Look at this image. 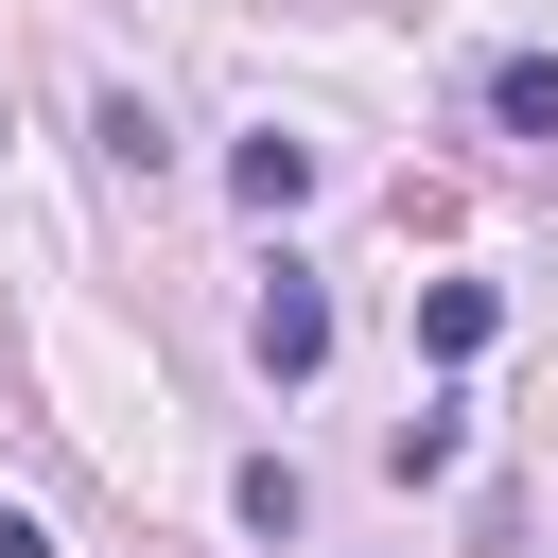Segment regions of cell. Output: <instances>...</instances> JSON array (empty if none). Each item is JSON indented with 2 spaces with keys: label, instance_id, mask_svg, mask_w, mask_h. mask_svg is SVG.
I'll return each instance as SVG.
<instances>
[{
  "label": "cell",
  "instance_id": "obj_1",
  "mask_svg": "<svg viewBox=\"0 0 558 558\" xmlns=\"http://www.w3.org/2000/svg\"><path fill=\"white\" fill-rule=\"evenodd\" d=\"M244 349H262V384H314V366H331V296L279 262V279H262V314H244Z\"/></svg>",
  "mask_w": 558,
  "mask_h": 558
},
{
  "label": "cell",
  "instance_id": "obj_2",
  "mask_svg": "<svg viewBox=\"0 0 558 558\" xmlns=\"http://www.w3.org/2000/svg\"><path fill=\"white\" fill-rule=\"evenodd\" d=\"M488 331H506V296H488V279H418V349H436V366H471Z\"/></svg>",
  "mask_w": 558,
  "mask_h": 558
},
{
  "label": "cell",
  "instance_id": "obj_3",
  "mask_svg": "<svg viewBox=\"0 0 558 558\" xmlns=\"http://www.w3.org/2000/svg\"><path fill=\"white\" fill-rule=\"evenodd\" d=\"M227 192H244V209H262V227H279V209H296V192H314V140H279V122H262V140H244V157H227Z\"/></svg>",
  "mask_w": 558,
  "mask_h": 558
},
{
  "label": "cell",
  "instance_id": "obj_4",
  "mask_svg": "<svg viewBox=\"0 0 558 558\" xmlns=\"http://www.w3.org/2000/svg\"><path fill=\"white\" fill-rule=\"evenodd\" d=\"M488 122H506V140H558V52H506V70H488Z\"/></svg>",
  "mask_w": 558,
  "mask_h": 558
},
{
  "label": "cell",
  "instance_id": "obj_5",
  "mask_svg": "<svg viewBox=\"0 0 558 558\" xmlns=\"http://www.w3.org/2000/svg\"><path fill=\"white\" fill-rule=\"evenodd\" d=\"M227 506H244L262 541H296V523H314V488H296V453H244V488H227Z\"/></svg>",
  "mask_w": 558,
  "mask_h": 558
},
{
  "label": "cell",
  "instance_id": "obj_6",
  "mask_svg": "<svg viewBox=\"0 0 558 558\" xmlns=\"http://www.w3.org/2000/svg\"><path fill=\"white\" fill-rule=\"evenodd\" d=\"M87 140H105V157H122V174H157V157H174V140H157V105H140V87H105V122H87Z\"/></svg>",
  "mask_w": 558,
  "mask_h": 558
},
{
  "label": "cell",
  "instance_id": "obj_7",
  "mask_svg": "<svg viewBox=\"0 0 558 558\" xmlns=\"http://www.w3.org/2000/svg\"><path fill=\"white\" fill-rule=\"evenodd\" d=\"M0 558H52V523H17V506H0Z\"/></svg>",
  "mask_w": 558,
  "mask_h": 558
}]
</instances>
